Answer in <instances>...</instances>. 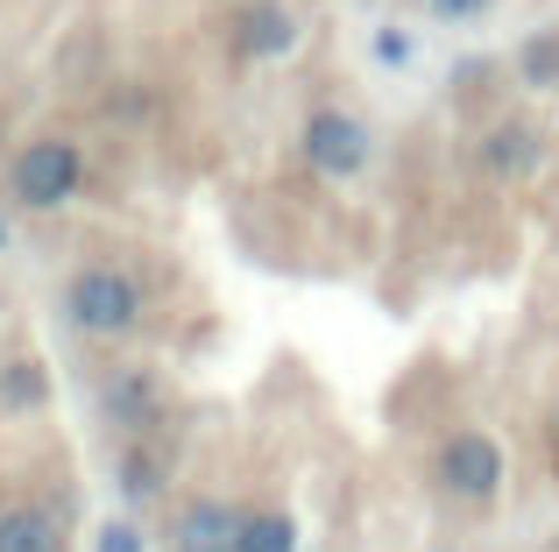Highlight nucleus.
Instances as JSON below:
<instances>
[{"label":"nucleus","instance_id":"f257e3e1","mask_svg":"<svg viewBox=\"0 0 559 552\" xmlns=\"http://www.w3.org/2000/svg\"><path fill=\"white\" fill-rule=\"evenodd\" d=\"M64 319L85 340H128L142 326V284L114 263H93L64 284Z\"/></svg>","mask_w":559,"mask_h":552},{"label":"nucleus","instance_id":"f03ea898","mask_svg":"<svg viewBox=\"0 0 559 552\" xmlns=\"http://www.w3.org/2000/svg\"><path fill=\"white\" fill-rule=\"evenodd\" d=\"M8 184H14V199H22L28 213H57L85 184V164H79V149H71V142H28V149L14 156Z\"/></svg>","mask_w":559,"mask_h":552},{"label":"nucleus","instance_id":"7ed1b4c3","mask_svg":"<svg viewBox=\"0 0 559 552\" xmlns=\"http://www.w3.org/2000/svg\"><path fill=\"white\" fill-rule=\"evenodd\" d=\"M432 468H439V489L453 503H496V489H503V446L489 432H453Z\"/></svg>","mask_w":559,"mask_h":552},{"label":"nucleus","instance_id":"20e7f679","mask_svg":"<svg viewBox=\"0 0 559 552\" xmlns=\"http://www.w3.org/2000/svg\"><path fill=\"white\" fill-rule=\"evenodd\" d=\"M305 164H312L319 178H355V170L369 164V128L341 107L312 113V121H305Z\"/></svg>","mask_w":559,"mask_h":552},{"label":"nucleus","instance_id":"39448f33","mask_svg":"<svg viewBox=\"0 0 559 552\" xmlns=\"http://www.w3.org/2000/svg\"><path fill=\"white\" fill-rule=\"evenodd\" d=\"M99 411H107L114 432H128V440H150L156 425H164V383L142 369H121L107 375V389H99Z\"/></svg>","mask_w":559,"mask_h":552},{"label":"nucleus","instance_id":"423d86ee","mask_svg":"<svg viewBox=\"0 0 559 552\" xmlns=\"http://www.w3.org/2000/svg\"><path fill=\"white\" fill-rule=\"evenodd\" d=\"M241 517L234 503L219 496H191L178 517H170V552H234L241 545Z\"/></svg>","mask_w":559,"mask_h":552},{"label":"nucleus","instance_id":"0eeeda50","mask_svg":"<svg viewBox=\"0 0 559 552\" xmlns=\"http://www.w3.org/2000/svg\"><path fill=\"white\" fill-rule=\"evenodd\" d=\"M0 552H71L64 511H50V503H8L0 511Z\"/></svg>","mask_w":559,"mask_h":552},{"label":"nucleus","instance_id":"6e6552de","mask_svg":"<svg viewBox=\"0 0 559 552\" xmlns=\"http://www.w3.org/2000/svg\"><path fill=\"white\" fill-rule=\"evenodd\" d=\"M538 156H546V142H538L532 121H503L489 142H481V170H489V178H532Z\"/></svg>","mask_w":559,"mask_h":552},{"label":"nucleus","instance_id":"1a4fd4ad","mask_svg":"<svg viewBox=\"0 0 559 552\" xmlns=\"http://www.w3.org/2000/svg\"><path fill=\"white\" fill-rule=\"evenodd\" d=\"M290 43H298V22H290L276 0H255V8L241 14V57H284Z\"/></svg>","mask_w":559,"mask_h":552},{"label":"nucleus","instance_id":"9d476101","mask_svg":"<svg viewBox=\"0 0 559 552\" xmlns=\"http://www.w3.org/2000/svg\"><path fill=\"white\" fill-rule=\"evenodd\" d=\"M234 552H298V525L290 511H248L241 517V545Z\"/></svg>","mask_w":559,"mask_h":552},{"label":"nucleus","instance_id":"9b49d317","mask_svg":"<svg viewBox=\"0 0 559 552\" xmlns=\"http://www.w3.org/2000/svg\"><path fill=\"white\" fill-rule=\"evenodd\" d=\"M156 482H164V468H156V446L135 440V446L121 454V489H128V503H150Z\"/></svg>","mask_w":559,"mask_h":552},{"label":"nucleus","instance_id":"f8f14e48","mask_svg":"<svg viewBox=\"0 0 559 552\" xmlns=\"http://www.w3.org/2000/svg\"><path fill=\"white\" fill-rule=\"evenodd\" d=\"M36 404H43V369L36 361H14L0 375V411H36Z\"/></svg>","mask_w":559,"mask_h":552},{"label":"nucleus","instance_id":"ddd939ff","mask_svg":"<svg viewBox=\"0 0 559 552\" xmlns=\"http://www.w3.org/2000/svg\"><path fill=\"white\" fill-rule=\"evenodd\" d=\"M518 71H524L532 85H559V28H546V36H532V43H524Z\"/></svg>","mask_w":559,"mask_h":552},{"label":"nucleus","instance_id":"4468645a","mask_svg":"<svg viewBox=\"0 0 559 552\" xmlns=\"http://www.w3.org/2000/svg\"><path fill=\"white\" fill-rule=\"evenodd\" d=\"M93 552H142V531L121 517V525H107V531H99V545H93Z\"/></svg>","mask_w":559,"mask_h":552},{"label":"nucleus","instance_id":"2eb2a0df","mask_svg":"<svg viewBox=\"0 0 559 552\" xmlns=\"http://www.w3.org/2000/svg\"><path fill=\"white\" fill-rule=\"evenodd\" d=\"M376 57L382 64H411V36L404 28H376Z\"/></svg>","mask_w":559,"mask_h":552},{"label":"nucleus","instance_id":"dca6fc26","mask_svg":"<svg viewBox=\"0 0 559 552\" xmlns=\"http://www.w3.org/2000/svg\"><path fill=\"white\" fill-rule=\"evenodd\" d=\"M439 22H475V14H489V0H432Z\"/></svg>","mask_w":559,"mask_h":552},{"label":"nucleus","instance_id":"f3484780","mask_svg":"<svg viewBox=\"0 0 559 552\" xmlns=\"http://www.w3.org/2000/svg\"><path fill=\"white\" fill-rule=\"evenodd\" d=\"M0 249H8V220H0Z\"/></svg>","mask_w":559,"mask_h":552}]
</instances>
